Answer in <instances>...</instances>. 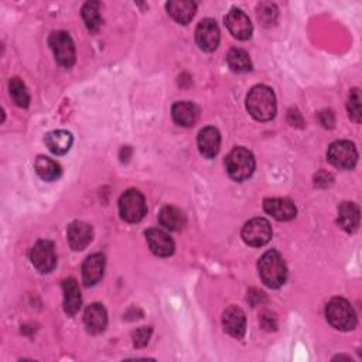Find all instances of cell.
<instances>
[{
    "label": "cell",
    "instance_id": "6da1fadb",
    "mask_svg": "<svg viewBox=\"0 0 362 362\" xmlns=\"http://www.w3.org/2000/svg\"><path fill=\"white\" fill-rule=\"evenodd\" d=\"M249 113L260 122H268L276 115V96L269 87L256 85L251 89L247 98Z\"/></svg>",
    "mask_w": 362,
    "mask_h": 362
},
{
    "label": "cell",
    "instance_id": "7a4b0ae2",
    "mask_svg": "<svg viewBox=\"0 0 362 362\" xmlns=\"http://www.w3.org/2000/svg\"><path fill=\"white\" fill-rule=\"evenodd\" d=\"M258 269L262 282L272 289L283 286L287 279L284 260L276 251H268L267 253H263L259 259Z\"/></svg>",
    "mask_w": 362,
    "mask_h": 362
},
{
    "label": "cell",
    "instance_id": "3957f363",
    "mask_svg": "<svg viewBox=\"0 0 362 362\" xmlns=\"http://www.w3.org/2000/svg\"><path fill=\"white\" fill-rule=\"evenodd\" d=\"M328 323L340 331H351L357 326V315L352 306L341 297H334L326 307Z\"/></svg>",
    "mask_w": 362,
    "mask_h": 362
},
{
    "label": "cell",
    "instance_id": "277c9868",
    "mask_svg": "<svg viewBox=\"0 0 362 362\" xmlns=\"http://www.w3.org/2000/svg\"><path fill=\"white\" fill-rule=\"evenodd\" d=\"M227 170L235 181H245L255 172V157L245 148H235L225 160Z\"/></svg>",
    "mask_w": 362,
    "mask_h": 362
},
{
    "label": "cell",
    "instance_id": "5b68a950",
    "mask_svg": "<svg viewBox=\"0 0 362 362\" xmlns=\"http://www.w3.org/2000/svg\"><path fill=\"white\" fill-rule=\"evenodd\" d=\"M146 201L140 191L129 190L119 200V212L122 220L131 224H136L146 215Z\"/></svg>",
    "mask_w": 362,
    "mask_h": 362
},
{
    "label": "cell",
    "instance_id": "8992f818",
    "mask_svg": "<svg viewBox=\"0 0 362 362\" xmlns=\"http://www.w3.org/2000/svg\"><path fill=\"white\" fill-rule=\"evenodd\" d=\"M327 157L334 167L343 168V170H351L357 164L358 152L354 143L348 140H339L334 142L328 148Z\"/></svg>",
    "mask_w": 362,
    "mask_h": 362
},
{
    "label": "cell",
    "instance_id": "52a82bcc",
    "mask_svg": "<svg viewBox=\"0 0 362 362\" xmlns=\"http://www.w3.org/2000/svg\"><path fill=\"white\" fill-rule=\"evenodd\" d=\"M52 50L54 52L57 63L64 68H71L76 63V45L67 32H54L50 38Z\"/></svg>",
    "mask_w": 362,
    "mask_h": 362
},
{
    "label": "cell",
    "instance_id": "ba28073f",
    "mask_svg": "<svg viewBox=\"0 0 362 362\" xmlns=\"http://www.w3.org/2000/svg\"><path fill=\"white\" fill-rule=\"evenodd\" d=\"M242 238L249 247H263L267 245L272 238V227L268 220L253 218L245 224L242 229Z\"/></svg>",
    "mask_w": 362,
    "mask_h": 362
},
{
    "label": "cell",
    "instance_id": "9c48e42d",
    "mask_svg": "<svg viewBox=\"0 0 362 362\" xmlns=\"http://www.w3.org/2000/svg\"><path fill=\"white\" fill-rule=\"evenodd\" d=\"M32 263L41 273H50L57 264L56 248L50 240H38L30 253Z\"/></svg>",
    "mask_w": 362,
    "mask_h": 362
},
{
    "label": "cell",
    "instance_id": "30bf717a",
    "mask_svg": "<svg viewBox=\"0 0 362 362\" xmlns=\"http://www.w3.org/2000/svg\"><path fill=\"white\" fill-rule=\"evenodd\" d=\"M220 29L218 24H216L212 19H204L200 21L196 30V41L201 50L211 53L216 50L220 45Z\"/></svg>",
    "mask_w": 362,
    "mask_h": 362
},
{
    "label": "cell",
    "instance_id": "8fae6325",
    "mask_svg": "<svg viewBox=\"0 0 362 362\" xmlns=\"http://www.w3.org/2000/svg\"><path fill=\"white\" fill-rule=\"evenodd\" d=\"M225 24L229 30V33L238 38V40H248L252 36V23L249 17L239 9H232L227 17Z\"/></svg>",
    "mask_w": 362,
    "mask_h": 362
},
{
    "label": "cell",
    "instance_id": "7c38bea8",
    "mask_svg": "<svg viewBox=\"0 0 362 362\" xmlns=\"http://www.w3.org/2000/svg\"><path fill=\"white\" fill-rule=\"evenodd\" d=\"M146 240L150 251L160 258H167L172 256L174 253V242L173 239L168 236L167 232L159 229V228H152L146 232Z\"/></svg>",
    "mask_w": 362,
    "mask_h": 362
},
{
    "label": "cell",
    "instance_id": "4fadbf2b",
    "mask_svg": "<svg viewBox=\"0 0 362 362\" xmlns=\"http://www.w3.org/2000/svg\"><path fill=\"white\" fill-rule=\"evenodd\" d=\"M223 326L225 331L234 339H242L247 331V317L245 313L239 307L231 306L224 311Z\"/></svg>",
    "mask_w": 362,
    "mask_h": 362
},
{
    "label": "cell",
    "instance_id": "5bb4252c",
    "mask_svg": "<svg viewBox=\"0 0 362 362\" xmlns=\"http://www.w3.org/2000/svg\"><path fill=\"white\" fill-rule=\"evenodd\" d=\"M67 240L74 251H84L92 240V228L82 221L71 223L67 229Z\"/></svg>",
    "mask_w": 362,
    "mask_h": 362
},
{
    "label": "cell",
    "instance_id": "9a60e30c",
    "mask_svg": "<svg viewBox=\"0 0 362 362\" xmlns=\"http://www.w3.org/2000/svg\"><path fill=\"white\" fill-rule=\"evenodd\" d=\"M197 143H199L200 153L207 159H212L220 152L221 135H220L218 129H215L212 126L204 128L199 133Z\"/></svg>",
    "mask_w": 362,
    "mask_h": 362
},
{
    "label": "cell",
    "instance_id": "2e32d148",
    "mask_svg": "<svg viewBox=\"0 0 362 362\" xmlns=\"http://www.w3.org/2000/svg\"><path fill=\"white\" fill-rule=\"evenodd\" d=\"M263 208L278 221H291L296 216V207L289 199H267Z\"/></svg>",
    "mask_w": 362,
    "mask_h": 362
},
{
    "label": "cell",
    "instance_id": "e0dca14e",
    "mask_svg": "<svg viewBox=\"0 0 362 362\" xmlns=\"http://www.w3.org/2000/svg\"><path fill=\"white\" fill-rule=\"evenodd\" d=\"M105 271V256L102 253H95L85 259L82 264V280L87 286L98 283Z\"/></svg>",
    "mask_w": 362,
    "mask_h": 362
},
{
    "label": "cell",
    "instance_id": "ac0fdd59",
    "mask_svg": "<svg viewBox=\"0 0 362 362\" xmlns=\"http://www.w3.org/2000/svg\"><path fill=\"white\" fill-rule=\"evenodd\" d=\"M84 323H85L87 330L92 334H100L105 331L108 326V315H106L105 307L98 303L87 307L84 313Z\"/></svg>",
    "mask_w": 362,
    "mask_h": 362
},
{
    "label": "cell",
    "instance_id": "d6986e66",
    "mask_svg": "<svg viewBox=\"0 0 362 362\" xmlns=\"http://www.w3.org/2000/svg\"><path fill=\"white\" fill-rule=\"evenodd\" d=\"M172 115H173L174 122L179 126L191 128L192 125L197 124V120L200 117V109L197 108L196 104L188 102V101H181L173 105Z\"/></svg>",
    "mask_w": 362,
    "mask_h": 362
},
{
    "label": "cell",
    "instance_id": "ffe728a7",
    "mask_svg": "<svg viewBox=\"0 0 362 362\" xmlns=\"http://www.w3.org/2000/svg\"><path fill=\"white\" fill-rule=\"evenodd\" d=\"M64 291V310L68 316H76L81 308V292L76 279H65L63 282Z\"/></svg>",
    "mask_w": 362,
    "mask_h": 362
},
{
    "label": "cell",
    "instance_id": "44dd1931",
    "mask_svg": "<svg viewBox=\"0 0 362 362\" xmlns=\"http://www.w3.org/2000/svg\"><path fill=\"white\" fill-rule=\"evenodd\" d=\"M159 221L161 227H164L168 231H180L187 224L185 214L180 208L173 205H167L161 208L159 214Z\"/></svg>",
    "mask_w": 362,
    "mask_h": 362
},
{
    "label": "cell",
    "instance_id": "7402d4cb",
    "mask_svg": "<svg viewBox=\"0 0 362 362\" xmlns=\"http://www.w3.org/2000/svg\"><path fill=\"white\" fill-rule=\"evenodd\" d=\"M166 8L168 14L180 24H188L197 10V5L188 0H173V2H168Z\"/></svg>",
    "mask_w": 362,
    "mask_h": 362
},
{
    "label": "cell",
    "instance_id": "603a6c76",
    "mask_svg": "<svg viewBox=\"0 0 362 362\" xmlns=\"http://www.w3.org/2000/svg\"><path fill=\"white\" fill-rule=\"evenodd\" d=\"M45 144L52 153L57 156H63L72 146V135L65 131L50 132L45 136Z\"/></svg>",
    "mask_w": 362,
    "mask_h": 362
},
{
    "label": "cell",
    "instance_id": "cb8c5ba5",
    "mask_svg": "<svg viewBox=\"0 0 362 362\" xmlns=\"http://www.w3.org/2000/svg\"><path fill=\"white\" fill-rule=\"evenodd\" d=\"M339 225L347 232H355L359 227V208L354 203H343L339 208Z\"/></svg>",
    "mask_w": 362,
    "mask_h": 362
},
{
    "label": "cell",
    "instance_id": "d4e9b609",
    "mask_svg": "<svg viewBox=\"0 0 362 362\" xmlns=\"http://www.w3.org/2000/svg\"><path fill=\"white\" fill-rule=\"evenodd\" d=\"M34 168H36V173L38 174L40 179H43L44 181H54L57 179H60L61 176V167L57 161H54L50 157H45V156H38L36 163H34Z\"/></svg>",
    "mask_w": 362,
    "mask_h": 362
},
{
    "label": "cell",
    "instance_id": "484cf974",
    "mask_svg": "<svg viewBox=\"0 0 362 362\" xmlns=\"http://www.w3.org/2000/svg\"><path fill=\"white\" fill-rule=\"evenodd\" d=\"M82 19L87 29L91 33H96L102 24L101 16V3L100 2H88L82 8Z\"/></svg>",
    "mask_w": 362,
    "mask_h": 362
},
{
    "label": "cell",
    "instance_id": "4316f807",
    "mask_svg": "<svg viewBox=\"0 0 362 362\" xmlns=\"http://www.w3.org/2000/svg\"><path fill=\"white\" fill-rule=\"evenodd\" d=\"M227 61L229 68L234 72H248L252 69V63L249 54L240 48H234L227 56Z\"/></svg>",
    "mask_w": 362,
    "mask_h": 362
},
{
    "label": "cell",
    "instance_id": "83f0119b",
    "mask_svg": "<svg viewBox=\"0 0 362 362\" xmlns=\"http://www.w3.org/2000/svg\"><path fill=\"white\" fill-rule=\"evenodd\" d=\"M9 89H10L12 100L17 106H20V108H27L29 106L30 95H29L26 85H24V82L20 78H17V77L12 78L9 82Z\"/></svg>",
    "mask_w": 362,
    "mask_h": 362
},
{
    "label": "cell",
    "instance_id": "f1b7e54d",
    "mask_svg": "<svg viewBox=\"0 0 362 362\" xmlns=\"http://www.w3.org/2000/svg\"><path fill=\"white\" fill-rule=\"evenodd\" d=\"M258 17L264 26H272L278 19V8L272 3H260L258 8Z\"/></svg>",
    "mask_w": 362,
    "mask_h": 362
},
{
    "label": "cell",
    "instance_id": "f546056e",
    "mask_svg": "<svg viewBox=\"0 0 362 362\" xmlns=\"http://www.w3.org/2000/svg\"><path fill=\"white\" fill-rule=\"evenodd\" d=\"M348 112L350 117L354 120V122L359 124L361 122V93L359 89H352L348 98Z\"/></svg>",
    "mask_w": 362,
    "mask_h": 362
},
{
    "label": "cell",
    "instance_id": "4dcf8cb0",
    "mask_svg": "<svg viewBox=\"0 0 362 362\" xmlns=\"http://www.w3.org/2000/svg\"><path fill=\"white\" fill-rule=\"evenodd\" d=\"M152 337V328L150 327H142L133 332V344L137 348H142L149 344V340Z\"/></svg>",
    "mask_w": 362,
    "mask_h": 362
},
{
    "label": "cell",
    "instance_id": "1f68e13d",
    "mask_svg": "<svg viewBox=\"0 0 362 362\" xmlns=\"http://www.w3.org/2000/svg\"><path fill=\"white\" fill-rule=\"evenodd\" d=\"M260 326L263 327V330H267V331L276 330L278 320H276L275 315H272L271 311H264L263 315L260 316Z\"/></svg>",
    "mask_w": 362,
    "mask_h": 362
},
{
    "label": "cell",
    "instance_id": "d6a6232c",
    "mask_svg": "<svg viewBox=\"0 0 362 362\" xmlns=\"http://www.w3.org/2000/svg\"><path fill=\"white\" fill-rule=\"evenodd\" d=\"M319 117H320V122H321V125L324 128H332L334 124H335V116H334V113L331 111L320 112Z\"/></svg>",
    "mask_w": 362,
    "mask_h": 362
}]
</instances>
